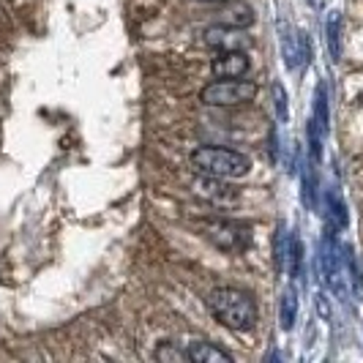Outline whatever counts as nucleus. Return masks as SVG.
I'll return each instance as SVG.
<instances>
[{
	"mask_svg": "<svg viewBox=\"0 0 363 363\" xmlns=\"http://www.w3.org/2000/svg\"><path fill=\"white\" fill-rule=\"evenodd\" d=\"M342 265L347 268L350 273V284H352V292H355V298L363 301V276H361V262H358V257L352 252V246H342Z\"/></svg>",
	"mask_w": 363,
	"mask_h": 363,
	"instance_id": "10",
	"label": "nucleus"
},
{
	"mask_svg": "<svg viewBox=\"0 0 363 363\" xmlns=\"http://www.w3.org/2000/svg\"><path fill=\"white\" fill-rule=\"evenodd\" d=\"M191 164L197 167V172L211 175V178H221V181L243 178L252 169L249 156L238 153L233 147H218V145H200L191 153Z\"/></svg>",
	"mask_w": 363,
	"mask_h": 363,
	"instance_id": "2",
	"label": "nucleus"
},
{
	"mask_svg": "<svg viewBox=\"0 0 363 363\" xmlns=\"http://www.w3.org/2000/svg\"><path fill=\"white\" fill-rule=\"evenodd\" d=\"M202 235L208 238L216 249L230 252V255L249 249L252 240H255L252 227L243 224V221H235V218H213V221H205V224H202Z\"/></svg>",
	"mask_w": 363,
	"mask_h": 363,
	"instance_id": "3",
	"label": "nucleus"
},
{
	"mask_svg": "<svg viewBox=\"0 0 363 363\" xmlns=\"http://www.w3.org/2000/svg\"><path fill=\"white\" fill-rule=\"evenodd\" d=\"M287 257H290V265H292V279H295L298 284H303L306 271H303V240H301V238H292L290 240Z\"/></svg>",
	"mask_w": 363,
	"mask_h": 363,
	"instance_id": "14",
	"label": "nucleus"
},
{
	"mask_svg": "<svg viewBox=\"0 0 363 363\" xmlns=\"http://www.w3.org/2000/svg\"><path fill=\"white\" fill-rule=\"evenodd\" d=\"M211 3H213V0H211Z\"/></svg>",
	"mask_w": 363,
	"mask_h": 363,
	"instance_id": "21",
	"label": "nucleus"
},
{
	"mask_svg": "<svg viewBox=\"0 0 363 363\" xmlns=\"http://www.w3.org/2000/svg\"><path fill=\"white\" fill-rule=\"evenodd\" d=\"M205 44L218 50V52H233V50H243L246 52L255 41H252V36L243 28H235V25H211V28H205Z\"/></svg>",
	"mask_w": 363,
	"mask_h": 363,
	"instance_id": "6",
	"label": "nucleus"
},
{
	"mask_svg": "<svg viewBox=\"0 0 363 363\" xmlns=\"http://www.w3.org/2000/svg\"><path fill=\"white\" fill-rule=\"evenodd\" d=\"M208 309L230 330H252L257 325V303L246 290L218 287L208 295Z\"/></svg>",
	"mask_w": 363,
	"mask_h": 363,
	"instance_id": "1",
	"label": "nucleus"
},
{
	"mask_svg": "<svg viewBox=\"0 0 363 363\" xmlns=\"http://www.w3.org/2000/svg\"><path fill=\"white\" fill-rule=\"evenodd\" d=\"M197 191H200L202 197H208L211 202L235 200V191H233L230 186H224V183H221V178H211V175H202L200 181H197Z\"/></svg>",
	"mask_w": 363,
	"mask_h": 363,
	"instance_id": "9",
	"label": "nucleus"
},
{
	"mask_svg": "<svg viewBox=\"0 0 363 363\" xmlns=\"http://www.w3.org/2000/svg\"><path fill=\"white\" fill-rule=\"evenodd\" d=\"M287 252H290V235H287V227H284V224H279L276 238H273V265H276V273L284 271Z\"/></svg>",
	"mask_w": 363,
	"mask_h": 363,
	"instance_id": "12",
	"label": "nucleus"
},
{
	"mask_svg": "<svg viewBox=\"0 0 363 363\" xmlns=\"http://www.w3.org/2000/svg\"><path fill=\"white\" fill-rule=\"evenodd\" d=\"M273 107L279 112V121L284 123V121H287V96H284V88H281L279 82L273 85Z\"/></svg>",
	"mask_w": 363,
	"mask_h": 363,
	"instance_id": "19",
	"label": "nucleus"
},
{
	"mask_svg": "<svg viewBox=\"0 0 363 363\" xmlns=\"http://www.w3.org/2000/svg\"><path fill=\"white\" fill-rule=\"evenodd\" d=\"M314 306H317V311L323 314V320H328V317H330V306H328V298H325V292H323V290L314 295Z\"/></svg>",
	"mask_w": 363,
	"mask_h": 363,
	"instance_id": "20",
	"label": "nucleus"
},
{
	"mask_svg": "<svg viewBox=\"0 0 363 363\" xmlns=\"http://www.w3.org/2000/svg\"><path fill=\"white\" fill-rule=\"evenodd\" d=\"M303 202L309 208H317V181H314V164L303 167Z\"/></svg>",
	"mask_w": 363,
	"mask_h": 363,
	"instance_id": "17",
	"label": "nucleus"
},
{
	"mask_svg": "<svg viewBox=\"0 0 363 363\" xmlns=\"http://www.w3.org/2000/svg\"><path fill=\"white\" fill-rule=\"evenodd\" d=\"M249 69H252V63H249V55L243 52V50L221 52L211 63V72H213L216 79H238V77H243Z\"/></svg>",
	"mask_w": 363,
	"mask_h": 363,
	"instance_id": "7",
	"label": "nucleus"
},
{
	"mask_svg": "<svg viewBox=\"0 0 363 363\" xmlns=\"http://www.w3.org/2000/svg\"><path fill=\"white\" fill-rule=\"evenodd\" d=\"M295 317H298V295H295V287L281 295V328L290 330L295 325Z\"/></svg>",
	"mask_w": 363,
	"mask_h": 363,
	"instance_id": "16",
	"label": "nucleus"
},
{
	"mask_svg": "<svg viewBox=\"0 0 363 363\" xmlns=\"http://www.w3.org/2000/svg\"><path fill=\"white\" fill-rule=\"evenodd\" d=\"M153 358L156 361H167V363H186L189 361V352H181V350H175L172 345H167V342H162V345L156 347V352H153Z\"/></svg>",
	"mask_w": 363,
	"mask_h": 363,
	"instance_id": "18",
	"label": "nucleus"
},
{
	"mask_svg": "<svg viewBox=\"0 0 363 363\" xmlns=\"http://www.w3.org/2000/svg\"><path fill=\"white\" fill-rule=\"evenodd\" d=\"M186 352H189V361H194V363H233V355H230V352L208 345V342H197V345L189 347Z\"/></svg>",
	"mask_w": 363,
	"mask_h": 363,
	"instance_id": "8",
	"label": "nucleus"
},
{
	"mask_svg": "<svg viewBox=\"0 0 363 363\" xmlns=\"http://www.w3.org/2000/svg\"><path fill=\"white\" fill-rule=\"evenodd\" d=\"M317 128H320V134L325 137L328 134V91H325V82H320L317 85V91H314V118H311Z\"/></svg>",
	"mask_w": 363,
	"mask_h": 363,
	"instance_id": "13",
	"label": "nucleus"
},
{
	"mask_svg": "<svg viewBox=\"0 0 363 363\" xmlns=\"http://www.w3.org/2000/svg\"><path fill=\"white\" fill-rule=\"evenodd\" d=\"M328 50H330L333 63L342 60V14L339 11L328 14Z\"/></svg>",
	"mask_w": 363,
	"mask_h": 363,
	"instance_id": "11",
	"label": "nucleus"
},
{
	"mask_svg": "<svg viewBox=\"0 0 363 363\" xmlns=\"http://www.w3.org/2000/svg\"><path fill=\"white\" fill-rule=\"evenodd\" d=\"M317 265L323 268V276H325L328 287L336 292V295H342V292H345V284H342V246L336 243L333 224L325 227V235H323V243H320Z\"/></svg>",
	"mask_w": 363,
	"mask_h": 363,
	"instance_id": "5",
	"label": "nucleus"
},
{
	"mask_svg": "<svg viewBox=\"0 0 363 363\" xmlns=\"http://www.w3.org/2000/svg\"><path fill=\"white\" fill-rule=\"evenodd\" d=\"M328 213H330V224H333V227H347L345 200L339 197V191H336V189H330V191H328Z\"/></svg>",
	"mask_w": 363,
	"mask_h": 363,
	"instance_id": "15",
	"label": "nucleus"
},
{
	"mask_svg": "<svg viewBox=\"0 0 363 363\" xmlns=\"http://www.w3.org/2000/svg\"><path fill=\"white\" fill-rule=\"evenodd\" d=\"M259 88L257 82H249V79H218V82H211L205 85L200 93V101L208 104V107H235V104H246L252 101Z\"/></svg>",
	"mask_w": 363,
	"mask_h": 363,
	"instance_id": "4",
	"label": "nucleus"
}]
</instances>
